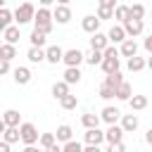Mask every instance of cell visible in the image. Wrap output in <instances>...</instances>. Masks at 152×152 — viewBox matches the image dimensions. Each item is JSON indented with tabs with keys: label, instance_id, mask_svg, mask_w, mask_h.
Instances as JSON below:
<instances>
[{
	"label": "cell",
	"instance_id": "cell-9",
	"mask_svg": "<svg viewBox=\"0 0 152 152\" xmlns=\"http://www.w3.org/2000/svg\"><path fill=\"white\" fill-rule=\"evenodd\" d=\"M109 48V38H107V33H93L90 36V50H100V52H104Z\"/></svg>",
	"mask_w": 152,
	"mask_h": 152
},
{
	"label": "cell",
	"instance_id": "cell-44",
	"mask_svg": "<svg viewBox=\"0 0 152 152\" xmlns=\"http://www.w3.org/2000/svg\"><path fill=\"white\" fill-rule=\"evenodd\" d=\"M5 74H10V62L0 59V76H5Z\"/></svg>",
	"mask_w": 152,
	"mask_h": 152
},
{
	"label": "cell",
	"instance_id": "cell-21",
	"mask_svg": "<svg viewBox=\"0 0 152 152\" xmlns=\"http://www.w3.org/2000/svg\"><path fill=\"white\" fill-rule=\"evenodd\" d=\"M12 21H14V14H12L10 10L0 7V33H5V31L12 26Z\"/></svg>",
	"mask_w": 152,
	"mask_h": 152
},
{
	"label": "cell",
	"instance_id": "cell-3",
	"mask_svg": "<svg viewBox=\"0 0 152 152\" xmlns=\"http://www.w3.org/2000/svg\"><path fill=\"white\" fill-rule=\"evenodd\" d=\"M19 133H21V142H24V145H36V142L40 140V133H38V128H36L31 121H24V124L19 126Z\"/></svg>",
	"mask_w": 152,
	"mask_h": 152
},
{
	"label": "cell",
	"instance_id": "cell-2",
	"mask_svg": "<svg viewBox=\"0 0 152 152\" xmlns=\"http://www.w3.org/2000/svg\"><path fill=\"white\" fill-rule=\"evenodd\" d=\"M14 21H17V26H21V24H28V21H33V17H36V7H33V2H21L14 12Z\"/></svg>",
	"mask_w": 152,
	"mask_h": 152
},
{
	"label": "cell",
	"instance_id": "cell-39",
	"mask_svg": "<svg viewBox=\"0 0 152 152\" xmlns=\"http://www.w3.org/2000/svg\"><path fill=\"white\" fill-rule=\"evenodd\" d=\"M100 21H107V19H114V10H107V7H97V14H95Z\"/></svg>",
	"mask_w": 152,
	"mask_h": 152
},
{
	"label": "cell",
	"instance_id": "cell-49",
	"mask_svg": "<svg viewBox=\"0 0 152 152\" xmlns=\"http://www.w3.org/2000/svg\"><path fill=\"white\" fill-rule=\"evenodd\" d=\"M10 147H12L10 142H5V140H0V152H10Z\"/></svg>",
	"mask_w": 152,
	"mask_h": 152
},
{
	"label": "cell",
	"instance_id": "cell-46",
	"mask_svg": "<svg viewBox=\"0 0 152 152\" xmlns=\"http://www.w3.org/2000/svg\"><path fill=\"white\" fill-rule=\"evenodd\" d=\"M45 152H62V142H55V145H50Z\"/></svg>",
	"mask_w": 152,
	"mask_h": 152
},
{
	"label": "cell",
	"instance_id": "cell-5",
	"mask_svg": "<svg viewBox=\"0 0 152 152\" xmlns=\"http://www.w3.org/2000/svg\"><path fill=\"white\" fill-rule=\"evenodd\" d=\"M66 66H78L81 62H86V55L78 50V48H71V50H64V59H62Z\"/></svg>",
	"mask_w": 152,
	"mask_h": 152
},
{
	"label": "cell",
	"instance_id": "cell-6",
	"mask_svg": "<svg viewBox=\"0 0 152 152\" xmlns=\"http://www.w3.org/2000/svg\"><path fill=\"white\" fill-rule=\"evenodd\" d=\"M52 19H55L57 24H69V21H71V7H69V5H57V7L52 10Z\"/></svg>",
	"mask_w": 152,
	"mask_h": 152
},
{
	"label": "cell",
	"instance_id": "cell-20",
	"mask_svg": "<svg viewBox=\"0 0 152 152\" xmlns=\"http://www.w3.org/2000/svg\"><path fill=\"white\" fill-rule=\"evenodd\" d=\"M2 140H5V142H10V145H14V142H19V140H21V133H19V126H7V131L2 133Z\"/></svg>",
	"mask_w": 152,
	"mask_h": 152
},
{
	"label": "cell",
	"instance_id": "cell-12",
	"mask_svg": "<svg viewBox=\"0 0 152 152\" xmlns=\"http://www.w3.org/2000/svg\"><path fill=\"white\" fill-rule=\"evenodd\" d=\"M62 59H64V50H62L59 45H48V48H45V62L57 64V62H62Z\"/></svg>",
	"mask_w": 152,
	"mask_h": 152
},
{
	"label": "cell",
	"instance_id": "cell-53",
	"mask_svg": "<svg viewBox=\"0 0 152 152\" xmlns=\"http://www.w3.org/2000/svg\"><path fill=\"white\" fill-rule=\"evenodd\" d=\"M55 2H57V5H69L71 0H55Z\"/></svg>",
	"mask_w": 152,
	"mask_h": 152
},
{
	"label": "cell",
	"instance_id": "cell-23",
	"mask_svg": "<svg viewBox=\"0 0 152 152\" xmlns=\"http://www.w3.org/2000/svg\"><path fill=\"white\" fill-rule=\"evenodd\" d=\"M26 57H28V62L40 64V62H45V48H28Z\"/></svg>",
	"mask_w": 152,
	"mask_h": 152
},
{
	"label": "cell",
	"instance_id": "cell-32",
	"mask_svg": "<svg viewBox=\"0 0 152 152\" xmlns=\"http://www.w3.org/2000/svg\"><path fill=\"white\" fill-rule=\"evenodd\" d=\"M145 66H147V59H145V57H138V55H135V57L128 59V71H142Z\"/></svg>",
	"mask_w": 152,
	"mask_h": 152
},
{
	"label": "cell",
	"instance_id": "cell-56",
	"mask_svg": "<svg viewBox=\"0 0 152 152\" xmlns=\"http://www.w3.org/2000/svg\"><path fill=\"white\" fill-rule=\"evenodd\" d=\"M24 2H31V0H24Z\"/></svg>",
	"mask_w": 152,
	"mask_h": 152
},
{
	"label": "cell",
	"instance_id": "cell-1",
	"mask_svg": "<svg viewBox=\"0 0 152 152\" xmlns=\"http://www.w3.org/2000/svg\"><path fill=\"white\" fill-rule=\"evenodd\" d=\"M52 21H55V19H52V12H50L48 7H38V10H36V17H33V28H36V31H43V33L48 36V33L52 31Z\"/></svg>",
	"mask_w": 152,
	"mask_h": 152
},
{
	"label": "cell",
	"instance_id": "cell-26",
	"mask_svg": "<svg viewBox=\"0 0 152 152\" xmlns=\"http://www.w3.org/2000/svg\"><path fill=\"white\" fill-rule=\"evenodd\" d=\"M100 66L104 74H114V71H119V57H104Z\"/></svg>",
	"mask_w": 152,
	"mask_h": 152
},
{
	"label": "cell",
	"instance_id": "cell-36",
	"mask_svg": "<svg viewBox=\"0 0 152 152\" xmlns=\"http://www.w3.org/2000/svg\"><path fill=\"white\" fill-rule=\"evenodd\" d=\"M114 19L124 24V21L128 19V5H116V10H114Z\"/></svg>",
	"mask_w": 152,
	"mask_h": 152
},
{
	"label": "cell",
	"instance_id": "cell-16",
	"mask_svg": "<svg viewBox=\"0 0 152 152\" xmlns=\"http://www.w3.org/2000/svg\"><path fill=\"white\" fill-rule=\"evenodd\" d=\"M12 74H14V83H17V86L31 83V69H28V66H17Z\"/></svg>",
	"mask_w": 152,
	"mask_h": 152
},
{
	"label": "cell",
	"instance_id": "cell-52",
	"mask_svg": "<svg viewBox=\"0 0 152 152\" xmlns=\"http://www.w3.org/2000/svg\"><path fill=\"white\" fill-rule=\"evenodd\" d=\"M5 131H7V124L0 119V138H2V133H5Z\"/></svg>",
	"mask_w": 152,
	"mask_h": 152
},
{
	"label": "cell",
	"instance_id": "cell-38",
	"mask_svg": "<svg viewBox=\"0 0 152 152\" xmlns=\"http://www.w3.org/2000/svg\"><path fill=\"white\" fill-rule=\"evenodd\" d=\"M62 152H83V145L78 140H69V142L62 145Z\"/></svg>",
	"mask_w": 152,
	"mask_h": 152
},
{
	"label": "cell",
	"instance_id": "cell-4",
	"mask_svg": "<svg viewBox=\"0 0 152 152\" xmlns=\"http://www.w3.org/2000/svg\"><path fill=\"white\" fill-rule=\"evenodd\" d=\"M121 26H124V31H126V36H128V38H138V36L142 33V28H145L142 19H126Z\"/></svg>",
	"mask_w": 152,
	"mask_h": 152
},
{
	"label": "cell",
	"instance_id": "cell-11",
	"mask_svg": "<svg viewBox=\"0 0 152 152\" xmlns=\"http://www.w3.org/2000/svg\"><path fill=\"white\" fill-rule=\"evenodd\" d=\"M100 24H102V21H100L95 14H88V17H83L81 28H83L86 33H90V36H93V33H97V31H100Z\"/></svg>",
	"mask_w": 152,
	"mask_h": 152
},
{
	"label": "cell",
	"instance_id": "cell-54",
	"mask_svg": "<svg viewBox=\"0 0 152 152\" xmlns=\"http://www.w3.org/2000/svg\"><path fill=\"white\" fill-rule=\"evenodd\" d=\"M147 69L152 71V55H150V59H147Z\"/></svg>",
	"mask_w": 152,
	"mask_h": 152
},
{
	"label": "cell",
	"instance_id": "cell-10",
	"mask_svg": "<svg viewBox=\"0 0 152 152\" xmlns=\"http://www.w3.org/2000/svg\"><path fill=\"white\" fill-rule=\"evenodd\" d=\"M100 119H102L104 124H109V126H112V124H116V121L121 119V112H119V107H112V104H107V107L100 112Z\"/></svg>",
	"mask_w": 152,
	"mask_h": 152
},
{
	"label": "cell",
	"instance_id": "cell-7",
	"mask_svg": "<svg viewBox=\"0 0 152 152\" xmlns=\"http://www.w3.org/2000/svg\"><path fill=\"white\" fill-rule=\"evenodd\" d=\"M104 140H107L109 145L124 142V128H121V126H116V124H112V126L104 131Z\"/></svg>",
	"mask_w": 152,
	"mask_h": 152
},
{
	"label": "cell",
	"instance_id": "cell-50",
	"mask_svg": "<svg viewBox=\"0 0 152 152\" xmlns=\"http://www.w3.org/2000/svg\"><path fill=\"white\" fill-rule=\"evenodd\" d=\"M145 142H147V145H152V126H150V128H147V133H145Z\"/></svg>",
	"mask_w": 152,
	"mask_h": 152
},
{
	"label": "cell",
	"instance_id": "cell-31",
	"mask_svg": "<svg viewBox=\"0 0 152 152\" xmlns=\"http://www.w3.org/2000/svg\"><path fill=\"white\" fill-rule=\"evenodd\" d=\"M142 17H145V5H140V2L128 5V19H142Z\"/></svg>",
	"mask_w": 152,
	"mask_h": 152
},
{
	"label": "cell",
	"instance_id": "cell-33",
	"mask_svg": "<svg viewBox=\"0 0 152 152\" xmlns=\"http://www.w3.org/2000/svg\"><path fill=\"white\" fill-rule=\"evenodd\" d=\"M59 104H62V109H66V112H71V109H76V107H78V97L69 93V95H64V97L59 100Z\"/></svg>",
	"mask_w": 152,
	"mask_h": 152
},
{
	"label": "cell",
	"instance_id": "cell-28",
	"mask_svg": "<svg viewBox=\"0 0 152 152\" xmlns=\"http://www.w3.org/2000/svg\"><path fill=\"white\" fill-rule=\"evenodd\" d=\"M131 97H133V88H131L128 81H124V83L116 88V100H126V102H128Z\"/></svg>",
	"mask_w": 152,
	"mask_h": 152
},
{
	"label": "cell",
	"instance_id": "cell-15",
	"mask_svg": "<svg viewBox=\"0 0 152 152\" xmlns=\"http://www.w3.org/2000/svg\"><path fill=\"white\" fill-rule=\"evenodd\" d=\"M55 138H57V142H69V140H74V128L69 126V124H62V126H57V131H55Z\"/></svg>",
	"mask_w": 152,
	"mask_h": 152
},
{
	"label": "cell",
	"instance_id": "cell-19",
	"mask_svg": "<svg viewBox=\"0 0 152 152\" xmlns=\"http://www.w3.org/2000/svg\"><path fill=\"white\" fill-rule=\"evenodd\" d=\"M100 121H102L100 114H93V112H86V114L81 116V124L86 126V131H88V128H100Z\"/></svg>",
	"mask_w": 152,
	"mask_h": 152
},
{
	"label": "cell",
	"instance_id": "cell-25",
	"mask_svg": "<svg viewBox=\"0 0 152 152\" xmlns=\"http://www.w3.org/2000/svg\"><path fill=\"white\" fill-rule=\"evenodd\" d=\"M28 40H31V48H45V40H48V36L43 33V31H31V36H28Z\"/></svg>",
	"mask_w": 152,
	"mask_h": 152
},
{
	"label": "cell",
	"instance_id": "cell-14",
	"mask_svg": "<svg viewBox=\"0 0 152 152\" xmlns=\"http://www.w3.org/2000/svg\"><path fill=\"white\" fill-rule=\"evenodd\" d=\"M119 55H121V57H128V59L135 57V55H138V43H135L133 38H126V40L121 43V48H119Z\"/></svg>",
	"mask_w": 152,
	"mask_h": 152
},
{
	"label": "cell",
	"instance_id": "cell-37",
	"mask_svg": "<svg viewBox=\"0 0 152 152\" xmlns=\"http://www.w3.org/2000/svg\"><path fill=\"white\" fill-rule=\"evenodd\" d=\"M38 142H40V147H43V150H48L50 145H55V142H57V138H55V133H40V140H38Z\"/></svg>",
	"mask_w": 152,
	"mask_h": 152
},
{
	"label": "cell",
	"instance_id": "cell-27",
	"mask_svg": "<svg viewBox=\"0 0 152 152\" xmlns=\"http://www.w3.org/2000/svg\"><path fill=\"white\" fill-rule=\"evenodd\" d=\"M121 83H124V74H121V71H114V74H107V76H104V86H109V88H114V90H116Z\"/></svg>",
	"mask_w": 152,
	"mask_h": 152
},
{
	"label": "cell",
	"instance_id": "cell-22",
	"mask_svg": "<svg viewBox=\"0 0 152 152\" xmlns=\"http://www.w3.org/2000/svg\"><path fill=\"white\" fill-rule=\"evenodd\" d=\"M2 38H5V43H10V45H17L19 43V38H21V33H19V26H10L5 33H2Z\"/></svg>",
	"mask_w": 152,
	"mask_h": 152
},
{
	"label": "cell",
	"instance_id": "cell-42",
	"mask_svg": "<svg viewBox=\"0 0 152 152\" xmlns=\"http://www.w3.org/2000/svg\"><path fill=\"white\" fill-rule=\"evenodd\" d=\"M104 152H126V145L124 142H116V145H109Z\"/></svg>",
	"mask_w": 152,
	"mask_h": 152
},
{
	"label": "cell",
	"instance_id": "cell-30",
	"mask_svg": "<svg viewBox=\"0 0 152 152\" xmlns=\"http://www.w3.org/2000/svg\"><path fill=\"white\" fill-rule=\"evenodd\" d=\"M64 95H69V83H64V81H57V83L52 86V97H55V100H62Z\"/></svg>",
	"mask_w": 152,
	"mask_h": 152
},
{
	"label": "cell",
	"instance_id": "cell-18",
	"mask_svg": "<svg viewBox=\"0 0 152 152\" xmlns=\"http://www.w3.org/2000/svg\"><path fill=\"white\" fill-rule=\"evenodd\" d=\"M64 83H69V86H74V83H78L81 81V69L78 66H66L64 69V78H62Z\"/></svg>",
	"mask_w": 152,
	"mask_h": 152
},
{
	"label": "cell",
	"instance_id": "cell-13",
	"mask_svg": "<svg viewBox=\"0 0 152 152\" xmlns=\"http://www.w3.org/2000/svg\"><path fill=\"white\" fill-rule=\"evenodd\" d=\"M107 38H109V43H124L128 36H126V31H124L121 24H112V28L107 31Z\"/></svg>",
	"mask_w": 152,
	"mask_h": 152
},
{
	"label": "cell",
	"instance_id": "cell-24",
	"mask_svg": "<svg viewBox=\"0 0 152 152\" xmlns=\"http://www.w3.org/2000/svg\"><path fill=\"white\" fill-rule=\"evenodd\" d=\"M2 121H5L7 126H21V114H19L17 109H7V112L2 114Z\"/></svg>",
	"mask_w": 152,
	"mask_h": 152
},
{
	"label": "cell",
	"instance_id": "cell-40",
	"mask_svg": "<svg viewBox=\"0 0 152 152\" xmlns=\"http://www.w3.org/2000/svg\"><path fill=\"white\" fill-rule=\"evenodd\" d=\"M100 97H102V100H112V97H116V90L102 83V86H100Z\"/></svg>",
	"mask_w": 152,
	"mask_h": 152
},
{
	"label": "cell",
	"instance_id": "cell-43",
	"mask_svg": "<svg viewBox=\"0 0 152 152\" xmlns=\"http://www.w3.org/2000/svg\"><path fill=\"white\" fill-rule=\"evenodd\" d=\"M102 57H119V50H116L114 45H109V48L102 52Z\"/></svg>",
	"mask_w": 152,
	"mask_h": 152
},
{
	"label": "cell",
	"instance_id": "cell-51",
	"mask_svg": "<svg viewBox=\"0 0 152 152\" xmlns=\"http://www.w3.org/2000/svg\"><path fill=\"white\" fill-rule=\"evenodd\" d=\"M40 2V7H50V5H55V0H38Z\"/></svg>",
	"mask_w": 152,
	"mask_h": 152
},
{
	"label": "cell",
	"instance_id": "cell-55",
	"mask_svg": "<svg viewBox=\"0 0 152 152\" xmlns=\"http://www.w3.org/2000/svg\"><path fill=\"white\" fill-rule=\"evenodd\" d=\"M5 2H7V0H0V7H5Z\"/></svg>",
	"mask_w": 152,
	"mask_h": 152
},
{
	"label": "cell",
	"instance_id": "cell-41",
	"mask_svg": "<svg viewBox=\"0 0 152 152\" xmlns=\"http://www.w3.org/2000/svg\"><path fill=\"white\" fill-rule=\"evenodd\" d=\"M116 0H97V7H107V10H116Z\"/></svg>",
	"mask_w": 152,
	"mask_h": 152
},
{
	"label": "cell",
	"instance_id": "cell-29",
	"mask_svg": "<svg viewBox=\"0 0 152 152\" xmlns=\"http://www.w3.org/2000/svg\"><path fill=\"white\" fill-rule=\"evenodd\" d=\"M14 57H17V45L2 43V45H0V59H7V62H12Z\"/></svg>",
	"mask_w": 152,
	"mask_h": 152
},
{
	"label": "cell",
	"instance_id": "cell-8",
	"mask_svg": "<svg viewBox=\"0 0 152 152\" xmlns=\"http://www.w3.org/2000/svg\"><path fill=\"white\" fill-rule=\"evenodd\" d=\"M83 140H86V145H102L104 142V131H100V128H88L86 133H83Z\"/></svg>",
	"mask_w": 152,
	"mask_h": 152
},
{
	"label": "cell",
	"instance_id": "cell-47",
	"mask_svg": "<svg viewBox=\"0 0 152 152\" xmlns=\"http://www.w3.org/2000/svg\"><path fill=\"white\" fill-rule=\"evenodd\" d=\"M142 45H145V50H147V52H150V55H152V36H147V38H145V43H142Z\"/></svg>",
	"mask_w": 152,
	"mask_h": 152
},
{
	"label": "cell",
	"instance_id": "cell-35",
	"mask_svg": "<svg viewBox=\"0 0 152 152\" xmlns=\"http://www.w3.org/2000/svg\"><path fill=\"white\" fill-rule=\"evenodd\" d=\"M102 59H104V57H102V52H100V50H90V52L86 55V62H88L90 66H97V64H102Z\"/></svg>",
	"mask_w": 152,
	"mask_h": 152
},
{
	"label": "cell",
	"instance_id": "cell-34",
	"mask_svg": "<svg viewBox=\"0 0 152 152\" xmlns=\"http://www.w3.org/2000/svg\"><path fill=\"white\" fill-rule=\"evenodd\" d=\"M128 104H131L133 112H140V109L147 107V97H145V95H133V97L128 100Z\"/></svg>",
	"mask_w": 152,
	"mask_h": 152
},
{
	"label": "cell",
	"instance_id": "cell-57",
	"mask_svg": "<svg viewBox=\"0 0 152 152\" xmlns=\"http://www.w3.org/2000/svg\"><path fill=\"white\" fill-rule=\"evenodd\" d=\"M0 45H2V40H0Z\"/></svg>",
	"mask_w": 152,
	"mask_h": 152
},
{
	"label": "cell",
	"instance_id": "cell-45",
	"mask_svg": "<svg viewBox=\"0 0 152 152\" xmlns=\"http://www.w3.org/2000/svg\"><path fill=\"white\" fill-rule=\"evenodd\" d=\"M21 152H45V150H43V147H36V145H26Z\"/></svg>",
	"mask_w": 152,
	"mask_h": 152
},
{
	"label": "cell",
	"instance_id": "cell-48",
	"mask_svg": "<svg viewBox=\"0 0 152 152\" xmlns=\"http://www.w3.org/2000/svg\"><path fill=\"white\" fill-rule=\"evenodd\" d=\"M83 152H102V150H100L97 145H86V147H83Z\"/></svg>",
	"mask_w": 152,
	"mask_h": 152
},
{
	"label": "cell",
	"instance_id": "cell-17",
	"mask_svg": "<svg viewBox=\"0 0 152 152\" xmlns=\"http://www.w3.org/2000/svg\"><path fill=\"white\" fill-rule=\"evenodd\" d=\"M138 126H140V121H138L135 114H124V116H121V128H124V133H133V131H138Z\"/></svg>",
	"mask_w": 152,
	"mask_h": 152
}]
</instances>
